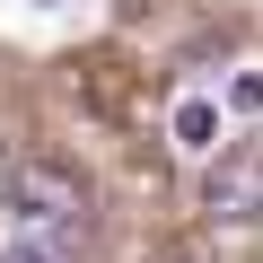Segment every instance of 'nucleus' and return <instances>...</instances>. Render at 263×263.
<instances>
[{"instance_id":"5","label":"nucleus","mask_w":263,"mask_h":263,"mask_svg":"<svg viewBox=\"0 0 263 263\" xmlns=\"http://www.w3.org/2000/svg\"><path fill=\"white\" fill-rule=\"evenodd\" d=\"M9 263H53V254H9Z\"/></svg>"},{"instance_id":"2","label":"nucleus","mask_w":263,"mask_h":263,"mask_svg":"<svg viewBox=\"0 0 263 263\" xmlns=\"http://www.w3.org/2000/svg\"><path fill=\"white\" fill-rule=\"evenodd\" d=\"M202 211H211L219 228H246V219H263V158H246V149L211 158V176H202Z\"/></svg>"},{"instance_id":"1","label":"nucleus","mask_w":263,"mask_h":263,"mask_svg":"<svg viewBox=\"0 0 263 263\" xmlns=\"http://www.w3.org/2000/svg\"><path fill=\"white\" fill-rule=\"evenodd\" d=\"M9 202H18L35 228H79L88 184H79L70 167H53V158H18V167H9Z\"/></svg>"},{"instance_id":"3","label":"nucleus","mask_w":263,"mask_h":263,"mask_svg":"<svg viewBox=\"0 0 263 263\" xmlns=\"http://www.w3.org/2000/svg\"><path fill=\"white\" fill-rule=\"evenodd\" d=\"M176 141L202 149V158L219 149V105H211V97H184V105H176Z\"/></svg>"},{"instance_id":"4","label":"nucleus","mask_w":263,"mask_h":263,"mask_svg":"<svg viewBox=\"0 0 263 263\" xmlns=\"http://www.w3.org/2000/svg\"><path fill=\"white\" fill-rule=\"evenodd\" d=\"M228 105H237V114H263V70H237V79H228Z\"/></svg>"}]
</instances>
